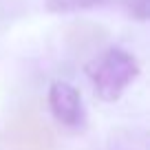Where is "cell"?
Masks as SVG:
<instances>
[{
    "label": "cell",
    "instance_id": "6da1fadb",
    "mask_svg": "<svg viewBox=\"0 0 150 150\" xmlns=\"http://www.w3.org/2000/svg\"><path fill=\"white\" fill-rule=\"evenodd\" d=\"M97 95L104 102H115L139 75L137 60L124 49L112 47L88 69Z\"/></svg>",
    "mask_w": 150,
    "mask_h": 150
},
{
    "label": "cell",
    "instance_id": "7a4b0ae2",
    "mask_svg": "<svg viewBox=\"0 0 150 150\" xmlns=\"http://www.w3.org/2000/svg\"><path fill=\"white\" fill-rule=\"evenodd\" d=\"M7 139L13 150H55V135L33 106H22L9 117Z\"/></svg>",
    "mask_w": 150,
    "mask_h": 150
},
{
    "label": "cell",
    "instance_id": "3957f363",
    "mask_svg": "<svg viewBox=\"0 0 150 150\" xmlns=\"http://www.w3.org/2000/svg\"><path fill=\"white\" fill-rule=\"evenodd\" d=\"M49 108L53 117L64 126H77L84 122V106L77 88L66 82H53L49 88Z\"/></svg>",
    "mask_w": 150,
    "mask_h": 150
},
{
    "label": "cell",
    "instance_id": "277c9868",
    "mask_svg": "<svg viewBox=\"0 0 150 150\" xmlns=\"http://www.w3.org/2000/svg\"><path fill=\"white\" fill-rule=\"evenodd\" d=\"M110 2V0H44L51 13H69V11H82V9H93V7H102Z\"/></svg>",
    "mask_w": 150,
    "mask_h": 150
},
{
    "label": "cell",
    "instance_id": "5b68a950",
    "mask_svg": "<svg viewBox=\"0 0 150 150\" xmlns=\"http://www.w3.org/2000/svg\"><path fill=\"white\" fill-rule=\"evenodd\" d=\"M122 5L135 20H148V0H122Z\"/></svg>",
    "mask_w": 150,
    "mask_h": 150
}]
</instances>
